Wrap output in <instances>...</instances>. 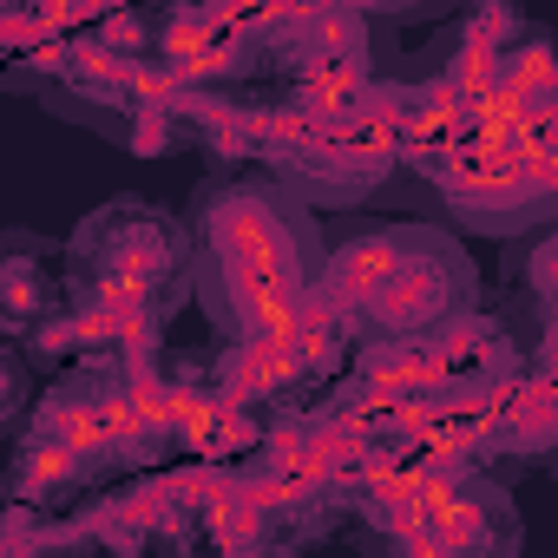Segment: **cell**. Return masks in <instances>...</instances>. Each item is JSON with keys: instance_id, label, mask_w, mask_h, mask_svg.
Instances as JSON below:
<instances>
[{"instance_id": "obj_3", "label": "cell", "mask_w": 558, "mask_h": 558, "mask_svg": "<svg viewBox=\"0 0 558 558\" xmlns=\"http://www.w3.org/2000/svg\"><path fill=\"white\" fill-rule=\"evenodd\" d=\"M184 269V230L151 217L145 204H112L73 243V303L93 336L145 329L151 303Z\"/></svg>"}, {"instance_id": "obj_4", "label": "cell", "mask_w": 558, "mask_h": 558, "mask_svg": "<svg viewBox=\"0 0 558 558\" xmlns=\"http://www.w3.org/2000/svg\"><path fill=\"white\" fill-rule=\"evenodd\" d=\"M395 558H512V506L460 473L375 480Z\"/></svg>"}, {"instance_id": "obj_1", "label": "cell", "mask_w": 558, "mask_h": 558, "mask_svg": "<svg viewBox=\"0 0 558 558\" xmlns=\"http://www.w3.org/2000/svg\"><path fill=\"white\" fill-rule=\"evenodd\" d=\"M323 276V250L310 217L269 184H223L210 191L197 217V256H191V283L210 303V316L243 342H296L303 296Z\"/></svg>"}, {"instance_id": "obj_2", "label": "cell", "mask_w": 558, "mask_h": 558, "mask_svg": "<svg viewBox=\"0 0 558 558\" xmlns=\"http://www.w3.org/2000/svg\"><path fill=\"white\" fill-rule=\"evenodd\" d=\"M336 310L362 316L375 336H434L473 310V269L440 230H368L329 263Z\"/></svg>"}]
</instances>
